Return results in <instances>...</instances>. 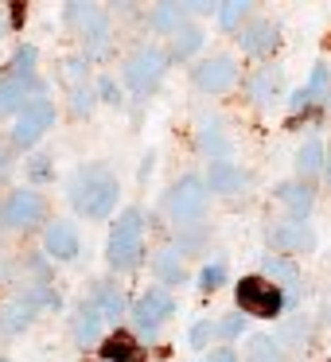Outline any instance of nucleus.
Wrapping results in <instances>:
<instances>
[{
    "instance_id": "14",
    "label": "nucleus",
    "mask_w": 331,
    "mask_h": 362,
    "mask_svg": "<svg viewBox=\"0 0 331 362\" xmlns=\"http://www.w3.org/2000/svg\"><path fill=\"white\" fill-rule=\"evenodd\" d=\"M35 320V304H28L24 296H12L8 304L0 308V331L4 335H24Z\"/></svg>"
},
{
    "instance_id": "19",
    "label": "nucleus",
    "mask_w": 331,
    "mask_h": 362,
    "mask_svg": "<svg viewBox=\"0 0 331 362\" xmlns=\"http://www.w3.org/2000/svg\"><path fill=\"white\" fill-rule=\"evenodd\" d=\"M102 315H98V308L90 304V300H82L79 304V312H74V339H79L82 346H90V343H98V335H102Z\"/></svg>"
},
{
    "instance_id": "18",
    "label": "nucleus",
    "mask_w": 331,
    "mask_h": 362,
    "mask_svg": "<svg viewBox=\"0 0 331 362\" xmlns=\"http://www.w3.org/2000/svg\"><path fill=\"white\" fill-rule=\"evenodd\" d=\"M102 358H105V362H144V351L137 346L133 335L117 331V335H110V339L102 343Z\"/></svg>"
},
{
    "instance_id": "43",
    "label": "nucleus",
    "mask_w": 331,
    "mask_h": 362,
    "mask_svg": "<svg viewBox=\"0 0 331 362\" xmlns=\"http://www.w3.org/2000/svg\"><path fill=\"white\" fill-rule=\"evenodd\" d=\"M0 362H8V358H0Z\"/></svg>"
},
{
    "instance_id": "26",
    "label": "nucleus",
    "mask_w": 331,
    "mask_h": 362,
    "mask_svg": "<svg viewBox=\"0 0 331 362\" xmlns=\"http://www.w3.org/2000/svg\"><path fill=\"white\" fill-rule=\"evenodd\" d=\"M199 47H203V32H199V28H191V24H183L180 32L172 35V51H175V59H191Z\"/></svg>"
},
{
    "instance_id": "8",
    "label": "nucleus",
    "mask_w": 331,
    "mask_h": 362,
    "mask_svg": "<svg viewBox=\"0 0 331 362\" xmlns=\"http://www.w3.org/2000/svg\"><path fill=\"white\" fill-rule=\"evenodd\" d=\"M66 20L79 28L82 40H90V51H102L105 47V35H110L105 8H98V4H66Z\"/></svg>"
},
{
    "instance_id": "28",
    "label": "nucleus",
    "mask_w": 331,
    "mask_h": 362,
    "mask_svg": "<svg viewBox=\"0 0 331 362\" xmlns=\"http://www.w3.org/2000/svg\"><path fill=\"white\" fill-rule=\"evenodd\" d=\"M152 28L156 32H180L183 28V4H160L156 12H152Z\"/></svg>"
},
{
    "instance_id": "17",
    "label": "nucleus",
    "mask_w": 331,
    "mask_h": 362,
    "mask_svg": "<svg viewBox=\"0 0 331 362\" xmlns=\"http://www.w3.org/2000/svg\"><path fill=\"white\" fill-rule=\"evenodd\" d=\"M273 43H277V28L269 20H253V24L242 28V51H250V55H265V51H273Z\"/></svg>"
},
{
    "instance_id": "12",
    "label": "nucleus",
    "mask_w": 331,
    "mask_h": 362,
    "mask_svg": "<svg viewBox=\"0 0 331 362\" xmlns=\"http://www.w3.org/2000/svg\"><path fill=\"white\" fill-rule=\"evenodd\" d=\"M265 238H269L273 250H292V253L315 250V234H312V226H304V222H273V226L265 230Z\"/></svg>"
},
{
    "instance_id": "5",
    "label": "nucleus",
    "mask_w": 331,
    "mask_h": 362,
    "mask_svg": "<svg viewBox=\"0 0 331 362\" xmlns=\"http://www.w3.org/2000/svg\"><path fill=\"white\" fill-rule=\"evenodd\" d=\"M43 218H47V199L32 187L12 191V195L4 199V206H0V222L8 230H32V226H40Z\"/></svg>"
},
{
    "instance_id": "6",
    "label": "nucleus",
    "mask_w": 331,
    "mask_h": 362,
    "mask_svg": "<svg viewBox=\"0 0 331 362\" xmlns=\"http://www.w3.org/2000/svg\"><path fill=\"white\" fill-rule=\"evenodd\" d=\"M207 211V183L199 175H183L172 191H168V214L175 222H199Z\"/></svg>"
},
{
    "instance_id": "10",
    "label": "nucleus",
    "mask_w": 331,
    "mask_h": 362,
    "mask_svg": "<svg viewBox=\"0 0 331 362\" xmlns=\"http://www.w3.org/2000/svg\"><path fill=\"white\" fill-rule=\"evenodd\" d=\"M234 78H238V63L230 55H214L195 66V86L203 94H226L234 86Z\"/></svg>"
},
{
    "instance_id": "15",
    "label": "nucleus",
    "mask_w": 331,
    "mask_h": 362,
    "mask_svg": "<svg viewBox=\"0 0 331 362\" xmlns=\"http://www.w3.org/2000/svg\"><path fill=\"white\" fill-rule=\"evenodd\" d=\"M265 281L289 292L284 300H296V292H300V269L292 265V261H284V257H265Z\"/></svg>"
},
{
    "instance_id": "39",
    "label": "nucleus",
    "mask_w": 331,
    "mask_h": 362,
    "mask_svg": "<svg viewBox=\"0 0 331 362\" xmlns=\"http://www.w3.org/2000/svg\"><path fill=\"white\" fill-rule=\"evenodd\" d=\"M207 362H238V354L226 351V346H219V351H211V358H207Z\"/></svg>"
},
{
    "instance_id": "20",
    "label": "nucleus",
    "mask_w": 331,
    "mask_h": 362,
    "mask_svg": "<svg viewBox=\"0 0 331 362\" xmlns=\"http://www.w3.org/2000/svg\"><path fill=\"white\" fill-rule=\"evenodd\" d=\"M207 183H211L214 195H234V191L245 183V175H242V168L226 164V160H214V164H211V175H207Z\"/></svg>"
},
{
    "instance_id": "25",
    "label": "nucleus",
    "mask_w": 331,
    "mask_h": 362,
    "mask_svg": "<svg viewBox=\"0 0 331 362\" xmlns=\"http://www.w3.org/2000/svg\"><path fill=\"white\" fill-rule=\"evenodd\" d=\"M35 63H40V47H32V43H20L16 55H12L8 74H12V78H35Z\"/></svg>"
},
{
    "instance_id": "11",
    "label": "nucleus",
    "mask_w": 331,
    "mask_h": 362,
    "mask_svg": "<svg viewBox=\"0 0 331 362\" xmlns=\"http://www.w3.org/2000/svg\"><path fill=\"white\" fill-rule=\"evenodd\" d=\"M43 94V86H40V78H4L0 82V121L4 117H16L20 110H24L32 98H40Z\"/></svg>"
},
{
    "instance_id": "34",
    "label": "nucleus",
    "mask_w": 331,
    "mask_h": 362,
    "mask_svg": "<svg viewBox=\"0 0 331 362\" xmlns=\"http://www.w3.org/2000/svg\"><path fill=\"white\" fill-rule=\"evenodd\" d=\"M94 98H98V94H94L90 86H74V90H71V102H74L71 110L82 117V113H90V110H94Z\"/></svg>"
},
{
    "instance_id": "4",
    "label": "nucleus",
    "mask_w": 331,
    "mask_h": 362,
    "mask_svg": "<svg viewBox=\"0 0 331 362\" xmlns=\"http://www.w3.org/2000/svg\"><path fill=\"white\" fill-rule=\"evenodd\" d=\"M55 125V102H51L47 94L32 98V102L24 105V110L16 113V125H12V141L20 144V148H35V144L43 141V133Z\"/></svg>"
},
{
    "instance_id": "41",
    "label": "nucleus",
    "mask_w": 331,
    "mask_h": 362,
    "mask_svg": "<svg viewBox=\"0 0 331 362\" xmlns=\"http://www.w3.org/2000/svg\"><path fill=\"white\" fill-rule=\"evenodd\" d=\"M4 32H8V20L0 16V40H4Z\"/></svg>"
},
{
    "instance_id": "2",
    "label": "nucleus",
    "mask_w": 331,
    "mask_h": 362,
    "mask_svg": "<svg viewBox=\"0 0 331 362\" xmlns=\"http://www.w3.org/2000/svg\"><path fill=\"white\" fill-rule=\"evenodd\" d=\"M144 257V218L137 206H129V211H121V218L113 222L110 230V245H105V261H110V269H117V273H129V269H137Z\"/></svg>"
},
{
    "instance_id": "27",
    "label": "nucleus",
    "mask_w": 331,
    "mask_h": 362,
    "mask_svg": "<svg viewBox=\"0 0 331 362\" xmlns=\"http://www.w3.org/2000/svg\"><path fill=\"white\" fill-rule=\"evenodd\" d=\"M296 168H300V175H315L323 168V148H320V141H315V136H308V141L300 144Z\"/></svg>"
},
{
    "instance_id": "36",
    "label": "nucleus",
    "mask_w": 331,
    "mask_h": 362,
    "mask_svg": "<svg viewBox=\"0 0 331 362\" xmlns=\"http://www.w3.org/2000/svg\"><path fill=\"white\" fill-rule=\"evenodd\" d=\"M211 335H214V323H211V320H203V323H195V331H191V343H195V346H203Z\"/></svg>"
},
{
    "instance_id": "13",
    "label": "nucleus",
    "mask_w": 331,
    "mask_h": 362,
    "mask_svg": "<svg viewBox=\"0 0 331 362\" xmlns=\"http://www.w3.org/2000/svg\"><path fill=\"white\" fill-rule=\"evenodd\" d=\"M43 253L55 261H74L79 257V230L71 222H51L43 230Z\"/></svg>"
},
{
    "instance_id": "42",
    "label": "nucleus",
    "mask_w": 331,
    "mask_h": 362,
    "mask_svg": "<svg viewBox=\"0 0 331 362\" xmlns=\"http://www.w3.org/2000/svg\"><path fill=\"white\" fill-rule=\"evenodd\" d=\"M327 175H331V160H327Z\"/></svg>"
},
{
    "instance_id": "9",
    "label": "nucleus",
    "mask_w": 331,
    "mask_h": 362,
    "mask_svg": "<svg viewBox=\"0 0 331 362\" xmlns=\"http://www.w3.org/2000/svg\"><path fill=\"white\" fill-rule=\"evenodd\" d=\"M172 312H175L172 292H168V288H149L141 300H137L133 320H137V327H141L144 335H156V327H160V323H164Z\"/></svg>"
},
{
    "instance_id": "40",
    "label": "nucleus",
    "mask_w": 331,
    "mask_h": 362,
    "mask_svg": "<svg viewBox=\"0 0 331 362\" xmlns=\"http://www.w3.org/2000/svg\"><path fill=\"white\" fill-rule=\"evenodd\" d=\"M8 172V156H4V148H0V175Z\"/></svg>"
},
{
    "instance_id": "16",
    "label": "nucleus",
    "mask_w": 331,
    "mask_h": 362,
    "mask_svg": "<svg viewBox=\"0 0 331 362\" xmlns=\"http://www.w3.org/2000/svg\"><path fill=\"white\" fill-rule=\"evenodd\" d=\"M90 304L98 308V315H102L105 323H117L121 315H125V296H121V288H113V284L98 281L94 284V300Z\"/></svg>"
},
{
    "instance_id": "3",
    "label": "nucleus",
    "mask_w": 331,
    "mask_h": 362,
    "mask_svg": "<svg viewBox=\"0 0 331 362\" xmlns=\"http://www.w3.org/2000/svg\"><path fill=\"white\" fill-rule=\"evenodd\" d=\"M238 296V308H242V315H257V320H273L277 312L284 308V292L277 288V284H269L265 276H242L234 288Z\"/></svg>"
},
{
    "instance_id": "31",
    "label": "nucleus",
    "mask_w": 331,
    "mask_h": 362,
    "mask_svg": "<svg viewBox=\"0 0 331 362\" xmlns=\"http://www.w3.org/2000/svg\"><path fill=\"white\" fill-rule=\"evenodd\" d=\"M242 327H245V315L242 312H230V315H219V320H214V335H219V339L242 335Z\"/></svg>"
},
{
    "instance_id": "33",
    "label": "nucleus",
    "mask_w": 331,
    "mask_h": 362,
    "mask_svg": "<svg viewBox=\"0 0 331 362\" xmlns=\"http://www.w3.org/2000/svg\"><path fill=\"white\" fill-rule=\"evenodd\" d=\"M245 8H250V4H238V0L219 4V24H222V28H238V20L245 16Z\"/></svg>"
},
{
    "instance_id": "29",
    "label": "nucleus",
    "mask_w": 331,
    "mask_h": 362,
    "mask_svg": "<svg viewBox=\"0 0 331 362\" xmlns=\"http://www.w3.org/2000/svg\"><path fill=\"white\" fill-rule=\"evenodd\" d=\"M304 94H308V102H320V98H327V94H331V71H327L323 63H315V66H312V78H308Z\"/></svg>"
},
{
    "instance_id": "35",
    "label": "nucleus",
    "mask_w": 331,
    "mask_h": 362,
    "mask_svg": "<svg viewBox=\"0 0 331 362\" xmlns=\"http://www.w3.org/2000/svg\"><path fill=\"white\" fill-rule=\"evenodd\" d=\"M63 78L71 82V90L74 86H86V82H82V78H86V59H66V63H63Z\"/></svg>"
},
{
    "instance_id": "30",
    "label": "nucleus",
    "mask_w": 331,
    "mask_h": 362,
    "mask_svg": "<svg viewBox=\"0 0 331 362\" xmlns=\"http://www.w3.org/2000/svg\"><path fill=\"white\" fill-rule=\"evenodd\" d=\"M250 90H253V102H257V105H273L277 74L273 71H257V74H253V82H250Z\"/></svg>"
},
{
    "instance_id": "22",
    "label": "nucleus",
    "mask_w": 331,
    "mask_h": 362,
    "mask_svg": "<svg viewBox=\"0 0 331 362\" xmlns=\"http://www.w3.org/2000/svg\"><path fill=\"white\" fill-rule=\"evenodd\" d=\"M152 269H156L160 281L180 284V281H183V253H175V250H160L156 257H152Z\"/></svg>"
},
{
    "instance_id": "7",
    "label": "nucleus",
    "mask_w": 331,
    "mask_h": 362,
    "mask_svg": "<svg viewBox=\"0 0 331 362\" xmlns=\"http://www.w3.org/2000/svg\"><path fill=\"white\" fill-rule=\"evenodd\" d=\"M168 71V55L160 47H141L133 59L125 63V82L137 90V94H152V90L160 86V78H164Z\"/></svg>"
},
{
    "instance_id": "24",
    "label": "nucleus",
    "mask_w": 331,
    "mask_h": 362,
    "mask_svg": "<svg viewBox=\"0 0 331 362\" xmlns=\"http://www.w3.org/2000/svg\"><path fill=\"white\" fill-rule=\"evenodd\" d=\"M199 144H203V152L211 160H226L230 156V141L222 136L219 121H211V125H203V133H199Z\"/></svg>"
},
{
    "instance_id": "1",
    "label": "nucleus",
    "mask_w": 331,
    "mask_h": 362,
    "mask_svg": "<svg viewBox=\"0 0 331 362\" xmlns=\"http://www.w3.org/2000/svg\"><path fill=\"white\" fill-rule=\"evenodd\" d=\"M117 195H121V183L105 164H86L71 180V203L82 218H105L117 206Z\"/></svg>"
},
{
    "instance_id": "38",
    "label": "nucleus",
    "mask_w": 331,
    "mask_h": 362,
    "mask_svg": "<svg viewBox=\"0 0 331 362\" xmlns=\"http://www.w3.org/2000/svg\"><path fill=\"white\" fill-rule=\"evenodd\" d=\"M308 105H312V102H308V94H304V90H296V94H292V98H289V110H292V113H300V110H308Z\"/></svg>"
},
{
    "instance_id": "21",
    "label": "nucleus",
    "mask_w": 331,
    "mask_h": 362,
    "mask_svg": "<svg viewBox=\"0 0 331 362\" xmlns=\"http://www.w3.org/2000/svg\"><path fill=\"white\" fill-rule=\"evenodd\" d=\"M277 199H281V203L296 214V222L304 218V214L312 211V203H315L312 187H304V183H281V187H277Z\"/></svg>"
},
{
    "instance_id": "32",
    "label": "nucleus",
    "mask_w": 331,
    "mask_h": 362,
    "mask_svg": "<svg viewBox=\"0 0 331 362\" xmlns=\"http://www.w3.org/2000/svg\"><path fill=\"white\" fill-rule=\"evenodd\" d=\"M222 281H226V265H222V261L203 265V273H199V288H203V292H214Z\"/></svg>"
},
{
    "instance_id": "23",
    "label": "nucleus",
    "mask_w": 331,
    "mask_h": 362,
    "mask_svg": "<svg viewBox=\"0 0 331 362\" xmlns=\"http://www.w3.org/2000/svg\"><path fill=\"white\" fill-rule=\"evenodd\" d=\"M245 362H284L281 343H277L273 335H253L250 351H245Z\"/></svg>"
},
{
    "instance_id": "37",
    "label": "nucleus",
    "mask_w": 331,
    "mask_h": 362,
    "mask_svg": "<svg viewBox=\"0 0 331 362\" xmlns=\"http://www.w3.org/2000/svg\"><path fill=\"white\" fill-rule=\"evenodd\" d=\"M98 94H102V98H105V102H110V105H117V102H121L117 86H113L110 78H102V82H98Z\"/></svg>"
}]
</instances>
